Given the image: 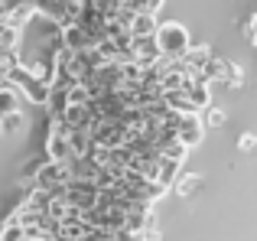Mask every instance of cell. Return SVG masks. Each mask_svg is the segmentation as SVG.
<instances>
[{"label": "cell", "mask_w": 257, "mask_h": 241, "mask_svg": "<svg viewBox=\"0 0 257 241\" xmlns=\"http://www.w3.org/2000/svg\"><path fill=\"white\" fill-rule=\"evenodd\" d=\"M7 82H10L13 88H17L26 101H33V104H46V101H49V85L39 82V78L33 75L30 69H23V65H13L10 75H7Z\"/></svg>", "instance_id": "6da1fadb"}, {"label": "cell", "mask_w": 257, "mask_h": 241, "mask_svg": "<svg viewBox=\"0 0 257 241\" xmlns=\"http://www.w3.org/2000/svg\"><path fill=\"white\" fill-rule=\"evenodd\" d=\"M157 43H160L163 59H182L189 49H192V43H189V33H186V26H182V23H160Z\"/></svg>", "instance_id": "7a4b0ae2"}, {"label": "cell", "mask_w": 257, "mask_h": 241, "mask_svg": "<svg viewBox=\"0 0 257 241\" xmlns=\"http://www.w3.org/2000/svg\"><path fill=\"white\" fill-rule=\"evenodd\" d=\"M202 137H205V124H202V114H182L179 120V140L192 150V147L202 144Z\"/></svg>", "instance_id": "3957f363"}, {"label": "cell", "mask_w": 257, "mask_h": 241, "mask_svg": "<svg viewBox=\"0 0 257 241\" xmlns=\"http://www.w3.org/2000/svg\"><path fill=\"white\" fill-rule=\"evenodd\" d=\"M160 59H163V52H160L157 36H137L134 39V62L137 65H153Z\"/></svg>", "instance_id": "277c9868"}, {"label": "cell", "mask_w": 257, "mask_h": 241, "mask_svg": "<svg viewBox=\"0 0 257 241\" xmlns=\"http://www.w3.org/2000/svg\"><path fill=\"white\" fill-rule=\"evenodd\" d=\"M212 59L215 56H212V49H208V46H195L192 43V49H189L179 62H182V69H186L189 75H195V72H205V65L212 62Z\"/></svg>", "instance_id": "5b68a950"}, {"label": "cell", "mask_w": 257, "mask_h": 241, "mask_svg": "<svg viewBox=\"0 0 257 241\" xmlns=\"http://www.w3.org/2000/svg\"><path fill=\"white\" fill-rule=\"evenodd\" d=\"M62 43H65V49H72V52L98 49V46H94V39L88 36V33H85L78 23H72V26H65V30H62Z\"/></svg>", "instance_id": "8992f818"}, {"label": "cell", "mask_w": 257, "mask_h": 241, "mask_svg": "<svg viewBox=\"0 0 257 241\" xmlns=\"http://www.w3.org/2000/svg\"><path fill=\"white\" fill-rule=\"evenodd\" d=\"M157 30H160V20L153 17V13H137L134 23H131V36L134 39L137 36H157Z\"/></svg>", "instance_id": "52a82bcc"}, {"label": "cell", "mask_w": 257, "mask_h": 241, "mask_svg": "<svg viewBox=\"0 0 257 241\" xmlns=\"http://www.w3.org/2000/svg\"><path fill=\"white\" fill-rule=\"evenodd\" d=\"M163 98H166V104H170V111H176V114H202V111L189 101L186 91H166Z\"/></svg>", "instance_id": "ba28073f"}, {"label": "cell", "mask_w": 257, "mask_h": 241, "mask_svg": "<svg viewBox=\"0 0 257 241\" xmlns=\"http://www.w3.org/2000/svg\"><path fill=\"white\" fill-rule=\"evenodd\" d=\"M179 166H182V163H176V160L160 157V173H157V183L163 186V189H173V186H176V179H179Z\"/></svg>", "instance_id": "9c48e42d"}, {"label": "cell", "mask_w": 257, "mask_h": 241, "mask_svg": "<svg viewBox=\"0 0 257 241\" xmlns=\"http://www.w3.org/2000/svg\"><path fill=\"white\" fill-rule=\"evenodd\" d=\"M69 147H72V157H88L94 147L91 131H69Z\"/></svg>", "instance_id": "30bf717a"}, {"label": "cell", "mask_w": 257, "mask_h": 241, "mask_svg": "<svg viewBox=\"0 0 257 241\" xmlns=\"http://www.w3.org/2000/svg\"><path fill=\"white\" fill-rule=\"evenodd\" d=\"M46 111H49V117H62L65 111H69V91H65V88H49Z\"/></svg>", "instance_id": "8fae6325"}, {"label": "cell", "mask_w": 257, "mask_h": 241, "mask_svg": "<svg viewBox=\"0 0 257 241\" xmlns=\"http://www.w3.org/2000/svg\"><path fill=\"white\" fill-rule=\"evenodd\" d=\"M0 241H26V228L20 225L17 212H13V215L4 222V228H0Z\"/></svg>", "instance_id": "7c38bea8"}, {"label": "cell", "mask_w": 257, "mask_h": 241, "mask_svg": "<svg viewBox=\"0 0 257 241\" xmlns=\"http://www.w3.org/2000/svg\"><path fill=\"white\" fill-rule=\"evenodd\" d=\"M163 4H166V0H124L120 7H124L127 13H153V17H157V10Z\"/></svg>", "instance_id": "4fadbf2b"}, {"label": "cell", "mask_w": 257, "mask_h": 241, "mask_svg": "<svg viewBox=\"0 0 257 241\" xmlns=\"http://www.w3.org/2000/svg\"><path fill=\"white\" fill-rule=\"evenodd\" d=\"M13 111H20V91L10 85V88H4V91H0V117L13 114Z\"/></svg>", "instance_id": "5bb4252c"}, {"label": "cell", "mask_w": 257, "mask_h": 241, "mask_svg": "<svg viewBox=\"0 0 257 241\" xmlns=\"http://www.w3.org/2000/svg\"><path fill=\"white\" fill-rule=\"evenodd\" d=\"M225 72H228V62H225V59H212V62L205 65V72H202V75H205V82L212 85V82H225Z\"/></svg>", "instance_id": "9a60e30c"}, {"label": "cell", "mask_w": 257, "mask_h": 241, "mask_svg": "<svg viewBox=\"0 0 257 241\" xmlns=\"http://www.w3.org/2000/svg\"><path fill=\"white\" fill-rule=\"evenodd\" d=\"M195 189H202V173H189L186 179H179V183H176V192H179L182 199H189Z\"/></svg>", "instance_id": "2e32d148"}, {"label": "cell", "mask_w": 257, "mask_h": 241, "mask_svg": "<svg viewBox=\"0 0 257 241\" xmlns=\"http://www.w3.org/2000/svg\"><path fill=\"white\" fill-rule=\"evenodd\" d=\"M20 127H23V111H13V114L0 117V131L4 134H20Z\"/></svg>", "instance_id": "e0dca14e"}, {"label": "cell", "mask_w": 257, "mask_h": 241, "mask_svg": "<svg viewBox=\"0 0 257 241\" xmlns=\"http://www.w3.org/2000/svg\"><path fill=\"white\" fill-rule=\"evenodd\" d=\"M225 85H228V88H241V85H244V72H241V69H238L234 62H228V72H225Z\"/></svg>", "instance_id": "ac0fdd59"}, {"label": "cell", "mask_w": 257, "mask_h": 241, "mask_svg": "<svg viewBox=\"0 0 257 241\" xmlns=\"http://www.w3.org/2000/svg\"><path fill=\"white\" fill-rule=\"evenodd\" d=\"M202 124H205V127H221V124H225V111H221V108H205Z\"/></svg>", "instance_id": "d6986e66"}, {"label": "cell", "mask_w": 257, "mask_h": 241, "mask_svg": "<svg viewBox=\"0 0 257 241\" xmlns=\"http://www.w3.org/2000/svg\"><path fill=\"white\" fill-rule=\"evenodd\" d=\"M244 39L257 49V13H251V17L244 20Z\"/></svg>", "instance_id": "ffe728a7"}, {"label": "cell", "mask_w": 257, "mask_h": 241, "mask_svg": "<svg viewBox=\"0 0 257 241\" xmlns=\"http://www.w3.org/2000/svg\"><path fill=\"white\" fill-rule=\"evenodd\" d=\"M20 7H30V0H0V17H7V13L20 10Z\"/></svg>", "instance_id": "44dd1931"}, {"label": "cell", "mask_w": 257, "mask_h": 241, "mask_svg": "<svg viewBox=\"0 0 257 241\" xmlns=\"http://www.w3.org/2000/svg\"><path fill=\"white\" fill-rule=\"evenodd\" d=\"M238 147H241V150H244V153H251L254 147H257V137H254V134H244V137L238 140Z\"/></svg>", "instance_id": "7402d4cb"}, {"label": "cell", "mask_w": 257, "mask_h": 241, "mask_svg": "<svg viewBox=\"0 0 257 241\" xmlns=\"http://www.w3.org/2000/svg\"><path fill=\"white\" fill-rule=\"evenodd\" d=\"M4 88H10V82H7V78H0V91H4Z\"/></svg>", "instance_id": "603a6c76"}, {"label": "cell", "mask_w": 257, "mask_h": 241, "mask_svg": "<svg viewBox=\"0 0 257 241\" xmlns=\"http://www.w3.org/2000/svg\"><path fill=\"white\" fill-rule=\"evenodd\" d=\"M36 241H46V238H36Z\"/></svg>", "instance_id": "cb8c5ba5"}]
</instances>
